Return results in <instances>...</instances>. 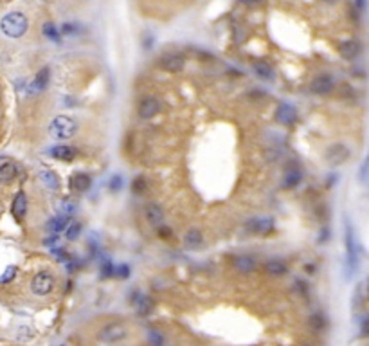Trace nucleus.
I'll return each instance as SVG.
<instances>
[{
	"label": "nucleus",
	"mask_w": 369,
	"mask_h": 346,
	"mask_svg": "<svg viewBox=\"0 0 369 346\" xmlns=\"http://www.w3.org/2000/svg\"><path fill=\"white\" fill-rule=\"evenodd\" d=\"M77 121L72 115H56L49 125V135L58 141H65L76 135Z\"/></svg>",
	"instance_id": "nucleus-2"
},
{
	"label": "nucleus",
	"mask_w": 369,
	"mask_h": 346,
	"mask_svg": "<svg viewBox=\"0 0 369 346\" xmlns=\"http://www.w3.org/2000/svg\"><path fill=\"white\" fill-rule=\"evenodd\" d=\"M18 168L15 162H4L0 164V182L2 184H11L13 180L17 179Z\"/></svg>",
	"instance_id": "nucleus-22"
},
{
	"label": "nucleus",
	"mask_w": 369,
	"mask_h": 346,
	"mask_svg": "<svg viewBox=\"0 0 369 346\" xmlns=\"http://www.w3.org/2000/svg\"><path fill=\"white\" fill-rule=\"evenodd\" d=\"M339 53L344 60H355L360 54V43L357 40H346L339 45Z\"/></svg>",
	"instance_id": "nucleus-20"
},
{
	"label": "nucleus",
	"mask_w": 369,
	"mask_h": 346,
	"mask_svg": "<svg viewBox=\"0 0 369 346\" xmlns=\"http://www.w3.org/2000/svg\"><path fill=\"white\" fill-rule=\"evenodd\" d=\"M368 294H369V281H368Z\"/></svg>",
	"instance_id": "nucleus-42"
},
{
	"label": "nucleus",
	"mask_w": 369,
	"mask_h": 346,
	"mask_svg": "<svg viewBox=\"0 0 369 346\" xmlns=\"http://www.w3.org/2000/svg\"><path fill=\"white\" fill-rule=\"evenodd\" d=\"M148 341H149V346H162L164 345V335H162L159 330H149Z\"/></svg>",
	"instance_id": "nucleus-32"
},
{
	"label": "nucleus",
	"mask_w": 369,
	"mask_h": 346,
	"mask_svg": "<svg viewBox=\"0 0 369 346\" xmlns=\"http://www.w3.org/2000/svg\"><path fill=\"white\" fill-rule=\"evenodd\" d=\"M240 2H243V4H256V2H261V0H240Z\"/></svg>",
	"instance_id": "nucleus-41"
},
{
	"label": "nucleus",
	"mask_w": 369,
	"mask_h": 346,
	"mask_svg": "<svg viewBox=\"0 0 369 346\" xmlns=\"http://www.w3.org/2000/svg\"><path fill=\"white\" fill-rule=\"evenodd\" d=\"M184 242L187 247H191V249H197V247H200V245L203 244V234L200 229H197V227H191V229H187L184 234Z\"/></svg>",
	"instance_id": "nucleus-23"
},
{
	"label": "nucleus",
	"mask_w": 369,
	"mask_h": 346,
	"mask_svg": "<svg viewBox=\"0 0 369 346\" xmlns=\"http://www.w3.org/2000/svg\"><path fill=\"white\" fill-rule=\"evenodd\" d=\"M333 87H335V81L330 74H319V76H315V78L312 79V83H310L312 92L319 96L330 94V92L333 90Z\"/></svg>",
	"instance_id": "nucleus-10"
},
{
	"label": "nucleus",
	"mask_w": 369,
	"mask_h": 346,
	"mask_svg": "<svg viewBox=\"0 0 369 346\" xmlns=\"http://www.w3.org/2000/svg\"><path fill=\"white\" fill-rule=\"evenodd\" d=\"M25 213H27V195H25V191H18L11 202V215L17 220H22Z\"/></svg>",
	"instance_id": "nucleus-14"
},
{
	"label": "nucleus",
	"mask_w": 369,
	"mask_h": 346,
	"mask_svg": "<svg viewBox=\"0 0 369 346\" xmlns=\"http://www.w3.org/2000/svg\"><path fill=\"white\" fill-rule=\"evenodd\" d=\"M60 33L63 36H77L81 33V25L74 24V22H65V24L61 25Z\"/></svg>",
	"instance_id": "nucleus-30"
},
{
	"label": "nucleus",
	"mask_w": 369,
	"mask_h": 346,
	"mask_svg": "<svg viewBox=\"0 0 369 346\" xmlns=\"http://www.w3.org/2000/svg\"><path fill=\"white\" fill-rule=\"evenodd\" d=\"M54 276L49 272V270H40V272H36L33 276V280H31V292L35 294V296H49V294L53 292L54 288Z\"/></svg>",
	"instance_id": "nucleus-5"
},
{
	"label": "nucleus",
	"mask_w": 369,
	"mask_h": 346,
	"mask_svg": "<svg viewBox=\"0 0 369 346\" xmlns=\"http://www.w3.org/2000/svg\"><path fill=\"white\" fill-rule=\"evenodd\" d=\"M40 179H42V182L47 186L49 190L56 191L60 188V180L56 177V173L51 172V170H42V172H40Z\"/></svg>",
	"instance_id": "nucleus-26"
},
{
	"label": "nucleus",
	"mask_w": 369,
	"mask_h": 346,
	"mask_svg": "<svg viewBox=\"0 0 369 346\" xmlns=\"http://www.w3.org/2000/svg\"><path fill=\"white\" fill-rule=\"evenodd\" d=\"M310 328L314 330V332H322V330L326 328V319L322 314H314V316L310 317Z\"/></svg>",
	"instance_id": "nucleus-29"
},
{
	"label": "nucleus",
	"mask_w": 369,
	"mask_h": 346,
	"mask_svg": "<svg viewBox=\"0 0 369 346\" xmlns=\"http://www.w3.org/2000/svg\"><path fill=\"white\" fill-rule=\"evenodd\" d=\"M344 244H346V270H348V278H351L353 272L357 270V265H358V252H357L355 233H353V227L348 220H346Z\"/></svg>",
	"instance_id": "nucleus-4"
},
{
	"label": "nucleus",
	"mask_w": 369,
	"mask_h": 346,
	"mask_svg": "<svg viewBox=\"0 0 369 346\" xmlns=\"http://www.w3.org/2000/svg\"><path fill=\"white\" fill-rule=\"evenodd\" d=\"M115 274L121 276V278H128L130 276V267L128 265H119V267L115 269Z\"/></svg>",
	"instance_id": "nucleus-38"
},
{
	"label": "nucleus",
	"mask_w": 369,
	"mask_h": 346,
	"mask_svg": "<svg viewBox=\"0 0 369 346\" xmlns=\"http://www.w3.org/2000/svg\"><path fill=\"white\" fill-rule=\"evenodd\" d=\"M360 334L369 337V316H366L362 321H360Z\"/></svg>",
	"instance_id": "nucleus-37"
},
{
	"label": "nucleus",
	"mask_w": 369,
	"mask_h": 346,
	"mask_svg": "<svg viewBox=\"0 0 369 346\" xmlns=\"http://www.w3.org/2000/svg\"><path fill=\"white\" fill-rule=\"evenodd\" d=\"M303 346H310V345H303Z\"/></svg>",
	"instance_id": "nucleus-43"
},
{
	"label": "nucleus",
	"mask_w": 369,
	"mask_h": 346,
	"mask_svg": "<svg viewBox=\"0 0 369 346\" xmlns=\"http://www.w3.org/2000/svg\"><path fill=\"white\" fill-rule=\"evenodd\" d=\"M49 154H51L54 159H58V161L71 162L77 157V150L74 148V146H71V144H58V146L49 150Z\"/></svg>",
	"instance_id": "nucleus-12"
},
{
	"label": "nucleus",
	"mask_w": 369,
	"mask_h": 346,
	"mask_svg": "<svg viewBox=\"0 0 369 346\" xmlns=\"http://www.w3.org/2000/svg\"><path fill=\"white\" fill-rule=\"evenodd\" d=\"M348 157H350V150L342 143H335L326 150V161L330 162L332 166H339V164L346 162Z\"/></svg>",
	"instance_id": "nucleus-9"
},
{
	"label": "nucleus",
	"mask_w": 369,
	"mask_h": 346,
	"mask_svg": "<svg viewBox=\"0 0 369 346\" xmlns=\"http://www.w3.org/2000/svg\"><path fill=\"white\" fill-rule=\"evenodd\" d=\"M81 234V224L79 222H69V226L65 227V236L69 242H74V240L79 238Z\"/></svg>",
	"instance_id": "nucleus-28"
},
{
	"label": "nucleus",
	"mask_w": 369,
	"mask_h": 346,
	"mask_svg": "<svg viewBox=\"0 0 369 346\" xmlns=\"http://www.w3.org/2000/svg\"><path fill=\"white\" fill-rule=\"evenodd\" d=\"M144 216H146V220H148L153 227H161L162 222H164V211H162V208L159 206V204H155V202L146 206V209H144Z\"/></svg>",
	"instance_id": "nucleus-17"
},
{
	"label": "nucleus",
	"mask_w": 369,
	"mask_h": 346,
	"mask_svg": "<svg viewBox=\"0 0 369 346\" xmlns=\"http://www.w3.org/2000/svg\"><path fill=\"white\" fill-rule=\"evenodd\" d=\"M161 108H162V103L159 97L146 96V97H143V99L139 101L137 114L141 119H151V117H155L157 114L161 112Z\"/></svg>",
	"instance_id": "nucleus-6"
},
{
	"label": "nucleus",
	"mask_w": 369,
	"mask_h": 346,
	"mask_svg": "<svg viewBox=\"0 0 369 346\" xmlns=\"http://www.w3.org/2000/svg\"><path fill=\"white\" fill-rule=\"evenodd\" d=\"M15 274H17V267H7L6 272H4V276L0 278V283H7V281H11L13 278H15Z\"/></svg>",
	"instance_id": "nucleus-36"
},
{
	"label": "nucleus",
	"mask_w": 369,
	"mask_h": 346,
	"mask_svg": "<svg viewBox=\"0 0 369 346\" xmlns=\"http://www.w3.org/2000/svg\"><path fill=\"white\" fill-rule=\"evenodd\" d=\"M276 121L283 126H290L297 121V110L292 103H281L276 108Z\"/></svg>",
	"instance_id": "nucleus-8"
},
{
	"label": "nucleus",
	"mask_w": 369,
	"mask_h": 346,
	"mask_svg": "<svg viewBox=\"0 0 369 346\" xmlns=\"http://www.w3.org/2000/svg\"><path fill=\"white\" fill-rule=\"evenodd\" d=\"M184 65L185 60L180 54H164L161 58V67L167 72H179L184 69Z\"/></svg>",
	"instance_id": "nucleus-13"
},
{
	"label": "nucleus",
	"mask_w": 369,
	"mask_h": 346,
	"mask_svg": "<svg viewBox=\"0 0 369 346\" xmlns=\"http://www.w3.org/2000/svg\"><path fill=\"white\" fill-rule=\"evenodd\" d=\"M69 184L77 193H87L90 190V186H92V179H90L89 173H74Z\"/></svg>",
	"instance_id": "nucleus-18"
},
{
	"label": "nucleus",
	"mask_w": 369,
	"mask_h": 346,
	"mask_svg": "<svg viewBox=\"0 0 369 346\" xmlns=\"http://www.w3.org/2000/svg\"><path fill=\"white\" fill-rule=\"evenodd\" d=\"M69 222H71V216L67 215H58V216H53L51 220L45 224V231L49 234H58L60 231H65V227L69 226Z\"/></svg>",
	"instance_id": "nucleus-19"
},
{
	"label": "nucleus",
	"mask_w": 369,
	"mask_h": 346,
	"mask_svg": "<svg viewBox=\"0 0 369 346\" xmlns=\"http://www.w3.org/2000/svg\"><path fill=\"white\" fill-rule=\"evenodd\" d=\"M128 335H130L128 325H125L123 321H110L97 332V341L103 345H117V343H123Z\"/></svg>",
	"instance_id": "nucleus-3"
},
{
	"label": "nucleus",
	"mask_w": 369,
	"mask_h": 346,
	"mask_svg": "<svg viewBox=\"0 0 369 346\" xmlns=\"http://www.w3.org/2000/svg\"><path fill=\"white\" fill-rule=\"evenodd\" d=\"M131 303H133L139 316H148V314H151V310H153V301H151V298L146 296V294L135 292Z\"/></svg>",
	"instance_id": "nucleus-15"
},
{
	"label": "nucleus",
	"mask_w": 369,
	"mask_h": 346,
	"mask_svg": "<svg viewBox=\"0 0 369 346\" xmlns=\"http://www.w3.org/2000/svg\"><path fill=\"white\" fill-rule=\"evenodd\" d=\"M301 180H303L301 168L295 166V164H290V166L286 168L285 177H283V188L285 190H294V188H297L301 184Z\"/></svg>",
	"instance_id": "nucleus-11"
},
{
	"label": "nucleus",
	"mask_w": 369,
	"mask_h": 346,
	"mask_svg": "<svg viewBox=\"0 0 369 346\" xmlns=\"http://www.w3.org/2000/svg\"><path fill=\"white\" fill-rule=\"evenodd\" d=\"M49 78H51V72H49L47 67H43L42 71L36 74V78L31 81L29 85V94H38V92H43V90L47 89L49 85Z\"/></svg>",
	"instance_id": "nucleus-16"
},
{
	"label": "nucleus",
	"mask_w": 369,
	"mask_h": 346,
	"mask_svg": "<svg viewBox=\"0 0 369 346\" xmlns=\"http://www.w3.org/2000/svg\"><path fill=\"white\" fill-rule=\"evenodd\" d=\"M265 269H267V272L270 276H283V274L288 272L286 263L281 262V260H268L267 265H265Z\"/></svg>",
	"instance_id": "nucleus-25"
},
{
	"label": "nucleus",
	"mask_w": 369,
	"mask_h": 346,
	"mask_svg": "<svg viewBox=\"0 0 369 346\" xmlns=\"http://www.w3.org/2000/svg\"><path fill=\"white\" fill-rule=\"evenodd\" d=\"M232 263H234L236 270L243 272V274H249V272H252V270L258 267V262L252 256H249V254H241V256H236L234 260H232Z\"/></svg>",
	"instance_id": "nucleus-21"
},
{
	"label": "nucleus",
	"mask_w": 369,
	"mask_h": 346,
	"mask_svg": "<svg viewBox=\"0 0 369 346\" xmlns=\"http://www.w3.org/2000/svg\"><path fill=\"white\" fill-rule=\"evenodd\" d=\"M29 29V20L24 13L13 11L7 13L6 17L0 20V31L9 38H22Z\"/></svg>",
	"instance_id": "nucleus-1"
},
{
	"label": "nucleus",
	"mask_w": 369,
	"mask_h": 346,
	"mask_svg": "<svg viewBox=\"0 0 369 346\" xmlns=\"http://www.w3.org/2000/svg\"><path fill=\"white\" fill-rule=\"evenodd\" d=\"M43 35L47 36L49 40L51 42H54V43H61V33H60V29L56 27L54 24H51V22H45L43 24Z\"/></svg>",
	"instance_id": "nucleus-27"
},
{
	"label": "nucleus",
	"mask_w": 369,
	"mask_h": 346,
	"mask_svg": "<svg viewBox=\"0 0 369 346\" xmlns=\"http://www.w3.org/2000/svg\"><path fill=\"white\" fill-rule=\"evenodd\" d=\"M368 179H369V152H368V155H366V159H364V162L360 164V170H358V180H360V182H366Z\"/></svg>",
	"instance_id": "nucleus-34"
},
{
	"label": "nucleus",
	"mask_w": 369,
	"mask_h": 346,
	"mask_svg": "<svg viewBox=\"0 0 369 346\" xmlns=\"http://www.w3.org/2000/svg\"><path fill=\"white\" fill-rule=\"evenodd\" d=\"M76 202L72 200V198H63L60 204V213L61 215H67V216H72V213L76 211Z\"/></svg>",
	"instance_id": "nucleus-31"
},
{
	"label": "nucleus",
	"mask_w": 369,
	"mask_h": 346,
	"mask_svg": "<svg viewBox=\"0 0 369 346\" xmlns=\"http://www.w3.org/2000/svg\"><path fill=\"white\" fill-rule=\"evenodd\" d=\"M54 244H58V236H56V234H51V238L45 240V245H47V247H53Z\"/></svg>",
	"instance_id": "nucleus-40"
},
{
	"label": "nucleus",
	"mask_w": 369,
	"mask_h": 346,
	"mask_svg": "<svg viewBox=\"0 0 369 346\" xmlns=\"http://www.w3.org/2000/svg\"><path fill=\"white\" fill-rule=\"evenodd\" d=\"M171 229H167V227H161V229H159V236H161V238H171Z\"/></svg>",
	"instance_id": "nucleus-39"
},
{
	"label": "nucleus",
	"mask_w": 369,
	"mask_h": 346,
	"mask_svg": "<svg viewBox=\"0 0 369 346\" xmlns=\"http://www.w3.org/2000/svg\"><path fill=\"white\" fill-rule=\"evenodd\" d=\"M252 71L256 72L258 78L265 79V81L274 79V69L268 65V63H265V61H254V63H252Z\"/></svg>",
	"instance_id": "nucleus-24"
},
{
	"label": "nucleus",
	"mask_w": 369,
	"mask_h": 346,
	"mask_svg": "<svg viewBox=\"0 0 369 346\" xmlns=\"http://www.w3.org/2000/svg\"><path fill=\"white\" fill-rule=\"evenodd\" d=\"M146 188H148V184H146V179L144 177H135V180L131 182V190H133V193H137V195H141V193H144L146 191Z\"/></svg>",
	"instance_id": "nucleus-33"
},
{
	"label": "nucleus",
	"mask_w": 369,
	"mask_h": 346,
	"mask_svg": "<svg viewBox=\"0 0 369 346\" xmlns=\"http://www.w3.org/2000/svg\"><path fill=\"white\" fill-rule=\"evenodd\" d=\"M276 227V222L272 216H258L247 222V231L254 234H268L272 233Z\"/></svg>",
	"instance_id": "nucleus-7"
},
{
	"label": "nucleus",
	"mask_w": 369,
	"mask_h": 346,
	"mask_svg": "<svg viewBox=\"0 0 369 346\" xmlns=\"http://www.w3.org/2000/svg\"><path fill=\"white\" fill-rule=\"evenodd\" d=\"M110 190L112 191H121V188H123V177H121L119 173H115V175H112V179H110Z\"/></svg>",
	"instance_id": "nucleus-35"
}]
</instances>
